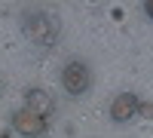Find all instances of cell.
<instances>
[{
    "instance_id": "obj_1",
    "label": "cell",
    "mask_w": 153,
    "mask_h": 138,
    "mask_svg": "<svg viewBox=\"0 0 153 138\" xmlns=\"http://www.w3.org/2000/svg\"><path fill=\"white\" fill-rule=\"evenodd\" d=\"M22 28H25V37H28L34 46H40V49H52L58 43V37H61L58 16H52V12H46V9H31L28 16L22 19Z\"/></svg>"
},
{
    "instance_id": "obj_3",
    "label": "cell",
    "mask_w": 153,
    "mask_h": 138,
    "mask_svg": "<svg viewBox=\"0 0 153 138\" xmlns=\"http://www.w3.org/2000/svg\"><path fill=\"white\" fill-rule=\"evenodd\" d=\"M12 129H16L19 135H25V138H40V135H46L49 123H46V117L34 114V110H28V107H22V110L12 114Z\"/></svg>"
},
{
    "instance_id": "obj_6",
    "label": "cell",
    "mask_w": 153,
    "mask_h": 138,
    "mask_svg": "<svg viewBox=\"0 0 153 138\" xmlns=\"http://www.w3.org/2000/svg\"><path fill=\"white\" fill-rule=\"evenodd\" d=\"M144 12H147V16L153 19V0H147V3H144Z\"/></svg>"
},
{
    "instance_id": "obj_2",
    "label": "cell",
    "mask_w": 153,
    "mask_h": 138,
    "mask_svg": "<svg viewBox=\"0 0 153 138\" xmlns=\"http://www.w3.org/2000/svg\"><path fill=\"white\" fill-rule=\"evenodd\" d=\"M61 86H65L68 95H86L89 86H92V71H89L83 61H68L61 68Z\"/></svg>"
},
{
    "instance_id": "obj_5",
    "label": "cell",
    "mask_w": 153,
    "mask_h": 138,
    "mask_svg": "<svg viewBox=\"0 0 153 138\" xmlns=\"http://www.w3.org/2000/svg\"><path fill=\"white\" fill-rule=\"evenodd\" d=\"M25 107L34 110V114H40V117H46V114L55 110V98L46 89H40V86H31V89L25 92Z\"/></svg>"
},
{
    "instance_id": "obj_4",
    "label": "cell",
    "mask_w": 153,
    "mask_h": 138,
    "mask_svg": "<svg viewBox=\"0 0 153 138\" xmlns=\"http://www.w3.org/2000/svg\"><path fill=\"white\" fill-rule=\"evenodd\" d=\"M138 110H141V101H138V95H132V92H123V95H117L110 101V120L113 123H129Z\"/></svg>"
}]
</instances>
